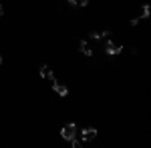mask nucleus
Masks as SVG:
<instances>
[{"label":"nucleus","mask_w":151,"mask_h":148,"mask_svg":"<svg viewBox=\"0 0 151 148\" xmlns=\"http://www.w3.org/2000/svg\"><path fill=\"white\" fill-rule=\"evenodd\" d=\"M4 16V10H2V4H0V18Z\"/></svg>","instance_id":"9b49d317"},{"label":"nucleus","mask_w":151,"mask_h":148,"mask_svg":"<svg viewBox=\"0 0 151 148\" xmlns=\"http://www.w3.org/2000/svg\"><path fill=\"white\" fill-rule=\"evenodd\" d=\"M97 136V130L95 128H85L81 132V140L83 142H89V140H93V138Z\"/></svg>","instance_id":"7ed1b4c3"},{"label":"nucleus","mask_w":151,"mask_h":148,"mask_svg":"<svg viewBox=\"0 0 151 148\" xmlns=\"http://www.w3.org/2000/svg\"><path fill=\"white\" fill-rule=\"evenodd\" d=\"M70 146H73V148H81L83 146V140H77V136L70 138Z\"/></svg>","instance_id":"1a4fd4ad"},{"label":"nucleus","mask_w":151,"mask_h":148,"mask_svg":"<svg viewBox=\"0 0 151 148\" xmlns=\"http://www.w3.org/2000/svg\"><path fill=\"white\" fill-rule=\"evenodd\" d=\"M70 6H77V8H83V6H87V0H69Z\"/></svg>","instance_id":"0eeeda50"},{"label":"nucleus","mask_w":151,"mask_h":148,"mask_svg":"<svg viewBox=\"0 0 151 148\" xmlns=\"http://www.w3.org/2000/svg\"><path fill=\"white\" fill-rule=\"evenodd\" d=\"M123 50V46L119 44V42H115V40H107V44H105V52L109 54V56H115V54H119Z\"/></svg>","instance_id":"f257e3e1"},{"label":"nucleus","mask_w":151,"mask_h":148,"mask_svg":"<svg viewBox=\"0 0 151 148\" xmlns=\"http://www.w3.org/2000/svg\"><path fill=\"white\" fill-rule=\"evenodd\" d=\"M40 76L45 80H50V82H55V74H52V70H50V66H40Z\"/></svg>","instance_id":"20e7f679"},{"label":"nucleus","mask_w":151,"mask_h":148,"mask_svg":"<svg viewBox=\"0 0 151 148\" xmlns=\"http://www.w3.org/2000/svg\"><path fill=\"white\" fill-rule=\"evenodd\" d=\"M60 134H63L65 140L75 138V136H77V126H75V124H65V126H63V130H60Z\"/></svg>","instance_id":"f03ea898"},{"label":"nucleus","mask_w":151,"mask_h":148,"mask_svg":"<svg viewBox=\"0 0 151 148\" xmlns=\"http://www.w3.org/2000/svg\"><path fill=\"white\" fill-rule=\"evenodd\" d=\"M52 88H55V92H58L60 96H67V94H69V88H67L65 84H60V82H57V80L52 82Z\"/></svg>","instance_id":"39448f33"},{"label":"nucleus","mask_w":151,"mask_h":148,"mask_svg":"<svg viewBox=\"0 0 151 148\" xmlns=\"http://www.w3.org/2000/svg\"><path fill=\"white\" fill-rule=\"evenodd\" d=\"M91 38H93V40H101V36H99V32H91Z\"/></svg>","instance_id":"9d476101"},{"label":"nucleus","mask_w":151,"mask_h":148,"mask_svg":"<svg viewBox=\"0 0 151 148\" xmlns=\"http://www.w3.org/2000/svg\"><path fill=\"white\" fill-rule=\"evenodd\" d=\"M79 50H81L85 56H93V50L89 48V44H87L85 40H81V42H79Z\"/></svg>","instance_id":"423d86ee"},{"label":"nucleus","mask_w":151,"mask_h":148,"mask_svg":"<svg viewBox=\"0 0 151 148\" xmlns=\"http://www.w3.org/2000/svg\"><path fill=\"white\" fill-rule=\"evenodd\" d=\"M149 16V4H143L141 6V18H147Z\"/></svg>","instance_id":"6e6552de"},{"label":"nucleus","mask_w":151,"mask_h":148,"mask_svg":"<svg viewBox=\"0 0 151 148\" xmlns=\"http://www.w3.org/2000/svg\"><path fill=\"white\" fill-rule=\"evenodd\" d=\"M0 64H2V56H0Z\"/></svg>","instance_id":"f8f14e48"}]
</instances>
